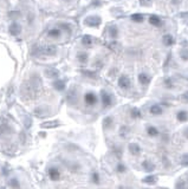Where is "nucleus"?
<instances>
[{
  "instance_id": "obj_33",
  "label": "nucleus",
  "mask_w": 188,
  "mask_h": 189,
  "mask_svg": "<svg viewBox=\"0 0 188 189\" xmlns=\"http://www.w3.org/2000/svg\"><path fill=\"white\" fill-rule=\"evenodd\" d=\"M131 117H134V118H139V117H141V112H140V110L139 109H133L131 110Z\"/></svg>"
},
{
  "instance_id": "obj_19",
  "label": "nucleus",
  "mask_w": 188,
  "mask_h": 189,
  "mask_svg": "<svg viewBox=\"0 0 188 189\" xmlns=\"http://www.w3.org/2000/svg\"><path fill=\"white\" fill-rule=\"evenodd\" d=\"M142 167L144 168L146 171H154V169H155V166L151 162H149V161H144L142 163Z\"/></svg>"
},
{
  "instance_id": "obj_3",
  "label": "nucleus",
  "mask_w": 188,
  "mask_h": 189,
  "mask_svg": "<svg viewBox=\"0 0 188 189\" xmlns=\"http://www.w3.org/2000/svg\"><path fill=\"white\" fill-rule=\"evenodd\" d=\"M84 23H85V25H88V26L96 27V26H98V25L101 24V18L97 17V16H91V17H88V18L85 19Z\"/></svg>"
},
{
  "instance_id": "obj_32",
  "label": "nucleus",
  "mask_w": 188,
  "mask_h": 189,
  "mask_svg": "<svg viewBox=\"0 0 188 189\" xmlns=\"http://www.w3.org/2000/svg\"><path fill=\"white\" fill-rule=\"evenodd\" d=\"M84 76H86V77H89V78H92V79H96L97 78V76L93 73V72H91V71H83L82 72Z\"/></svg>"
},
{
  "instance_id": "obj_42",
  "label": "nucleus",
  "mask_w": 188,
  "mask_h": 189,
  "mask_svg": "<svg viewBox=\"0 0 188 189\" xmlns=\"http://www.w3.org/2000/svg\"><path fill=\"white\" fill-rule=\"evenodd\" d=\"M166 86H167V87H170V86H172V82H170L169 79H166Z\"/></svg>"
},
{
  "instance_id": "obj_37",
  "label": "nucleus",
  "mask_w": 188,
  "mask_h": 189,
  "mask_svg": "<svg viewBox=\"0 0 188 189\" xmlns=\"http://www.w3.org/2000/svg\"><path fill=\"white\" fill-rule=\"evenodd\" d=\"M92 180H93V182H95V183H100V176H98L97 173L92 174Z\"/></svg>"
},
{
  "instance_id": "obj_43",
  "label": "nucleus",
  "mask_w": 188,
  "mask_h": 189,
  "mask_svg": "<svg viewBox=\"0 0 188 189\" xmlns=\"http://www.w3.org/2000/svg\"><path fill=\"white\" fill-rule=\"evenodd\" d=\"M184 136H186V137L188 138V128H187V129L184 130Z\"/></svg>"
},
{
  "instance_id": "obj_29",
  "label": "nucleus",
  "mask_w": 188,
  "mask_h": 189,
  "mask_svg": "<svg viewBox=\"0 0 188 189\" xmlns=\"http://www.w3.org/2000/svg\"><path fill=\"white\" fill-rule=\"evenodd\" d=\"M10 185L13 188V189H19L20 188V184H19V181L17 178H12L10 181Z\"/></svg>"
},
{
  "instance_id": "obj_39",
  "label": "nucleus",
  "mask_w": 188,
  "mask_h": 189,
  "mask_svg": "<svg viewBox=\"0 0 188 189\" xmlns=\"http://www.w3.org/2000/svg\"><path fill=\"white\" fill-rule=\"evenodd\" d=\"M127 131H128V128L123 127V128L121 129V136H127Z\"/></svg>"
},
{
  "instance_id": "obj_30",
  "label": "nucleus",
  "mask_w": 188,
  "mask_h": 189,
  "mask_svg": "<svg viewBox=\"0 0 188 189\" xmlns=\"http://www.w3.org/2000/svg\"><path fill=\"white\" fill-rule=\"evenodd\" d=\"M183 167H188V154H184V155H182V157H181V162H180Z\"/></svg>"
},
{
  "instance_id": "obj_28",
  "label": "nucleus",
  "mask_w": 188,
  "mask_h": 189,
  "mask_svg": "<svg viewBox=\"0 0 188 189\" xmlns=\"http://www.w3.org/2000/svg\"><path fill=\"white\" fill-rule=\"evenodd\" d=\"M147 133H148V135H150V136H158V134H159L158 129L154 128V127H149V128L147 129Z\"/></svg>"
},
{
  "instance_id": "obj_2",
  "label": "nucleus",
  "mask_w": 188,
  "mask_h": 189,
  "mask_svg": "<svg viewBox=\"0 0 188 189\" xmlns=\"http://www.w3.org/2000/svg\"><path fill=\"white\" fill-rule=\"evenodd\" d=\"M57 52V47L54 45H46L42 47H37L33 50V53L36 54H46V56H53Z\"/></svg>"
},
{
  "instance_id": "obj_15",
  "label": "nucleus",
  "mask_w": 188,
  "mask_h": 189,
  "mask_svg": "<svg viewBox=\"0 0 188 189\" xmlns=\"http://www.w3.org/2000/svg\"><path fill=\"white\" fill-rule=\"evenodd\" d=\"M45 75H46V77H49V78H53V77H57V76L59 75V72H58V70H56V69H46V70H45Z\"/></svg>"
},
{
  "instance_id": "obj_24",
  "label": "nucleus",
  "mask_w": 188,
  "mask_h": 189,
  "mask_svg": "<svg viewBox=\"0 0 188 189\" xmlns=\"http://www.w3.org/2000/svg\"><path fill=\"white\" fill-rule=\"evenodd\" d=\"M49 36L51 38H58L60 36V32H59V30H57V28H52V30L49 31Z\"/></svg>"
},
{
  "instance_id": "obj_31",
  "label": "nucleus",
  "mask_w": 188,
  "mask_h": 189,
  "mask_svg": "<svg viewBox=\"0 0 188 189\" xmlns=\"http://www.w3.org/2000/svg\"><path fill=\"white\" fill-rule=\"evenodd\" d=\"M131 19H133L134 21L141 23V21L143 20V16H142V14H139V13H135V14H133V16H131Z\"/></svg>"
},
{
  "instance_id": "obj_35",
  "label": "nucleus",
  "mask_w": 188,
  "mask_h": 189,
  "mask_svg": "<svg viewBox=\"0 0 188 189\" xmlns=\"http://www.w3.org/2000/svg\"><path fill=\"white\" fill-rule=\"evenodd\" d=\"M180 54H181V58H182V59L188 60V50H182Z\"/></svg>"
},
{
  "instance_id": "obj_14",
  "label": "nucleus",
  "mask_w": 188,
  "mask_h": 189,
  "mask_svg": "<svg viewBox=\"0 0 188 189\" xmlns=\"http://www.w3.org/2000/svg\"><path fill=\"white\" fill-rule=\"evenodd\" d=\"M163 44L166 45V46H170V45H173V43H174V38H173V36L172 35H166V36H163Z\"/></svg>"
},
{
  "instance_id": "obj_16",
  "label": "nucleus",
  "mask_w": 188,
  "mask_h": 189,
  "mask_svg": "<svg viewBox=\"0 0 188 189\" xmlns=\"http://www.w3.org/2000/svg\"><path fill=\"white\" fill-rule=\"evenodd\" d=\"M53 87L56 90H58V91H63V90L65 89V83L63 82V80H56L53 83Z\"/></svg>"
},
{
  "instance_id": "obj_40",
  "label": "nucleus",
  "mask_w": 188,
  "mask_h": 189,
  "mask_svg": "<svg viewBox=\"0 0 188 189\" xmlns=\"http://www.w3.org/2000/svg\"><path fill=\"white\" fill-rule=\"evenodd\" d=\"M182 99H183V102L188 103V92H186V93L183 94V97H182Z\"/></svg>"
},
{
  "instance_id": "obj_25",
  "label": "nucleus",
  "mask_w": 188,
  "mask_h": 189,
  "mask_svg": "<svg viewBox=\"0 0 188 189\" xmlns=\"http://www.w3.org/2000/svg\"><path fill=\"white\" fill-rule=\"evenodd\" d=\"M82 44H83L84 46H90V45L92 44L91 37H90V36H84V37L82 38Z\"/></svg>"
},
{
  "instance_id": "obj_21",
  "label": "nucleus",
  "mask_w": 188,
  "mask_h": 189,
  "mask_svg": "<svg viewBox=\"0 0 188 189\" xmlns=\"http://www.w3.org/2000/svg\"><path fill=\"white\" fill-rule=\"evenodd\" d=\"M177 119L180 122H186L188 119V112L187 111H180L177 114Z\"/></svg>"
},
{
  "instance_id": "obj_38",
  "label": "nucleus",
  "mask_w": 188,
  "mask_h": 189,
  "mask_svg": "<svg viewBox=\"0 0 188 189\" xmlns=\"http://www.w3.org/2000/svg\"><path fill=\"white\" fill-rule=\"evenodd\" d=\"M117 170H118L119 173H124V171H125V167H124L123 164H118V166H117Z\"/></svg>"
},
{
  "instance_id": "obj_18",
  "label": "nucleus",
  "mask_w": 188,
  "mask_h": 189,
  "mask_svg": "<svg viewBox=\"0 0 188 189\" xmlns=\"http://www.w3.org/2000/svg\"><path fill=\"white\" fill-rule=\"evenodd\" d=\"M45 111H47V109H44V108H37L33 112H35V115H36V116H38V117H43V116H47V115H49V112H45Z\"/></svg>"
},
{
  "instance_id": "obj_17",
  "label": "nucleus",
  "mask_w": 188,
  "mask_h": 189,
  "mask_svg": "<svg viewBox=\"0 0 188 189\" xmlns=\"http://www.w3.org/2000/svg\"><path fill=\"white\" fill-rule=\"evenodd\" d=\"M142 181H143L144 183H147V184H155V183H156V181H158V177L154 176V175H150V176L144 177Z\"/></svg>"
},
{
  "instance_id": "obj_20",
  "label": "nucleus",
  "mask_w": 188,
  "mask_h": 189,
  "mask_svg": "<svg viewBox=\"0 0 188 189\" xmlns=\"http://www.w3.org/2000/svg\"><path fill=\"white\" fill-rule=\"evenodd\" d=\"M149 23H150L151 25H154V26H159V25L161 24V19H160L159 17H156V16H151V17L149 18Z\"/></svg>"
},
{
  "instance_id": "obj_5",
  "label": "nucleus",
  "mask_w": 188,
  "mask_h": 189,
  "mask_svg": "<svg viewBox=\"0 0 188 189\" xmlns=\"http://www.w3.org/2000/svg\"><path fill=\"white\" fill-rule=\"evenodd\" d=\"M84 101L88 105H95L96 102H97V98L95 96V93H92V92H89L85 94V97H84Z\"/></svg>"
},
{
  "instance_id": "obj_7",
  "label": "nucleus",
  "mask_w": 188,
  "mask_h": 189,
  "mask_svg": "<svg viewBox=\"0 0 188 189\" xmlns=\"http://www.w3.org/2000/svg\"><path fill=\"white\" fill-rule=\"evenodd\" d=\"M49 175H50V178L52 181H58L59 177H60V173L58 171L57 168H50L49 169Z\"/></svg>"
},
{
  "instance_id": "obj_13",
  "label": "nucleus",
  "mask_w": 188,
  "mask_h": 189,
  "mask_svg": "<svg viewBox=\"0 0 188 189\" xmlns=\"http://www.w3.org/2000/svg\"><path fill=\"white\" fill-rule=\"evenodd\" d=\"M129 150H130V152H131L133 155H139V154L141 152V148H140L139 144H136V143L129 144Z\"/></svg>"
},
{
  "instance_id": "obj_34",
  "label": "nucleus",
  "mask_w": 188,
  "mask_h": 189,
  "mask_svg": "<svg viewBox=\"0 0 188 189\" xmlns=\"http://www.w3.org/2000/svg\"><path fill=\"white\" fill-rule=\"evenodd\" d=\"M8 16H10L11 18H19V17H20V12H19V11H13V12H10Z\"/></svg>"
},
{
  "instance_id": "obj_27",
  "label": "nucleus",
  "mask_w": 188,
  "mask_h": 189,
  "mask_svg": "<svg viewBox=\"0 0 188 189\" xmlns=\"http://www.w3.org/2000/svg\"><path fill=\"white\" fill-rule=\"evenodd\" d=\"M111 124H112V118H111V117H107V118H104V121H103V127H104L105 129L110 128V127H111Z\"/></svg>"
},
{
  "instance_id": "obj_36",
  "label": "nucleus",
  "mask_w": 188,
  "mask_h": 189,
  "mask_svg": "<svg viewBox=\"0 0 188 189\" xmlns=\"http://www.w3.org/2000/svg\"><path fill=\"white\" fill-rule=\"evenodd\" d=\"M140 3H141V5H143V6H149V5H151L153 0H140Z\"/></svg>"
},
{
  "instance_id": "obj_26",
  "label": "nucleus",
  "mask_w": 188,
  "mask_h": 189,
  "mask_svg": "<svg viewBox=\"0 0 188 189\" xmlns=\"http://www.w3.org/2000/svg\"><path fill=\"white\" fill-rule=\"evenodd\" d=\"M78 60L82 63V64H85V63L88 61V54H86L85 52L78 53Z\"/></svg>"
},
{
  "instance_id": "obj_23",
  "label": "nucleus",
  "mask_w": 188,
  "mask_h": 189,
  "mask_svg": "<svg viewBox=\"0 0 188 189\" xmlns=\"http://www.w3.org/2000/svg\"><path fill=\"white\" fill-rule=\"evenodd\" d=\"M150 112H151L153 115H160V114L162 112V109H161L160 105H153V106L150 108Z\"/></svg>"
},
{
  "instance_id": "obj_8",
  "label": "nucleus",
  "mask_w": 188,
  "mask_h": 189,
  "mask_svg": "<svg viewBox=\"0 0 188 189\" xmlns=\"http://www.w3.org/2000/svg\"><path fill=\"white\" fill-rule=\"evenodd\" d=\"M21 32V26L19 25V24H12L11 26H10V33L12 35V36H18L19 33Z\"/></svg>"
},
{
  "instance_id": "obj_4",
  "label": "nucleus",
  "mask_w": 188,
  "mask_h": 189,
  "mask_svg": "<svg viewBox=\"0 0 188 189\" xmlns=\"http://www.w3.org/2000/svg\"><path fill=\"white\" fill-rule=\"evenodd\" d=\"M118 85L122 89H129L130 87V79L127 76H121L118 79Z\"/></svg>"
},
{
  "instance_id": "obj_1",
  "label": "nucleus",
  "mask_w": 188,
  "mask_h": 189,
  "mask_svg": "<svg viewBox=\"0 0 188 189\" xmlns=\"http://www.w3.org/2000/svg\"><path fill=\"white\" fill-rule=\"evenodd\" d=\"M21 93H23V98L26 99H36L39 93H40V79L38 78L37 82L33 80V78L23 84L21 86Z\"/></svg>"
},
{
  "instance_id": "obj_41",
  "label": "nucleus",
  "mask_w": 188,
  "mask_h": 189,
  "mask_svg": "<svg viewBox=\"0 0 188 189\" xmlns=\"http://www.w3.org/2000/svg\"><path fill=\"white\" fill-rule=\"evenodd\" d=\"M181 1H182V0H172V3H173L174 5H180Z\"/></svg>"
},
{
  "instance_id": "obj_10",
  "label": "nucleus",
  "mask_w": 188,
  "mask_h": 189,
  "mask_svg": "<svg viewBox=\"0 0 188 189\" xmlns=\"http://www.w3.org/2000/svg\"><path fill=\"white\" fill-rule=\"evenodd\" d=\"M176 189H188V180H186V176L179 180L176 183Z\"/></svg>"
},
{
  "instance_id": "obj_6",
  "label": "nucleus",
  "mask_w": 188,
  "mask_h": 189,
  "mask_svg": "<svg viewBox=\"0 0 188 189\" xmlns=\"http://www.w3.org/2000/svg\"><path fill=\"white\" fill-rule=\"evenodd\" d=\"M12 133V129L8 124H1L0 125V137H4V136H7Z\"/></svg>"
},
{
  "instance_id": "obj_22",
  "label": "nucleus",
  "mask_w": 188,
  "mask_h": 189,
  "mask_svg": "<svg viewBox=\"0 0 188 189\" xmlns=\"http://www.w3.org/2000/svg\"><path fill=\"white\" fill-rule=\"evenodd\" d=\"M109 36L112 38H116L118 36V30L116 26H110L109 27Z\"/></svg>"
},
{
  "instance_id": "obj_12",
  "label": "nucleus",
  "mask_w": 188,
  "mask_h": 189,
  "mask_svg": "<svg viewBox=\"0 0 188 189\" xmlns=\"http://www.w3.org/2000/svg\"><path fill=\"white\" fill-rule=\"evenodd\" d=\"M139 80H140V83L142 85H147L150 82V77L148 75H146V73H140L139 75Z\"/></svg>"
},
{
  "instance_id": "obj_9",
  "label": "nucleus",
  "mask_w": 188,
  "mask_h": 189,
  "mask_svg": "<svg viewBox=\"0 0 188 189\" xmlns=\"http://www.w3.org/2000/svg\"><path fill=\"white\" fill-rule=\"evenodd\" d=\"M102 102L104 106H110L111 105V97L105 91H102Z\"/></svg>"
},
{
  "instance_id": "obj_11",
  "label": "nucleus",
  "mask_w": 188,
  "mask_h": 189,
  "mask_svg": "<svg viewBox=\"0 0 188 189\" xmlns=\"http://www.w3.org/2000/svg\"><path fill=\"white\" fill-rule=\"evenodd\" d=\"M60 123L58 122V121H54V122H45V123H43L40 127L42 128H44V129H50V128H56V127H58Z\"/></svg>"
}]
</instances>
